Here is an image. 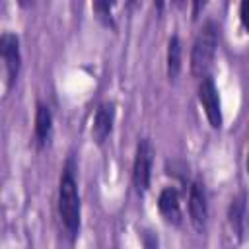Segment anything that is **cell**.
Returning a JSON list of instances; mask_svg holds the SVG:
<instances>
[{"label":"cell","instance_id":"7c38bea8","mask_svg":"<svg viewBox=\"0 0 249 249\" xmlns=\"http://www.w3.org/2000/svg\"><path fill=\"white\" fill-rule=\"evenodd\" d=\"M93 10L99 14V18H101L107 25H111V27H113V19H111V6H109L107 2H95V4H93Z\"/></svg>","mask_w":249,"mask_h":249},{"label":"cell","instance_id":"8992f818","mask_svg":"<svg viewBox=\"0 0 249 249\" xmlns=\"http://www.w3.org/2000/svg\"><path fill=\"white\" fill-rule=\"evenodd\" d=\"M189 218L196 231L204 230L206 218H208V204H206L204 189L198 181H195L189 189Z\"/></svg>","mask_w":249,"mask_h":249},{"label":"cell","instance_id":"52a82bcc","mask_svg":"<svg viewBox=\"0 0 249 249\" xmlns=\"http://www.w3.org/2000/svg\"><path fill=\"white\" fill-rule=\"evenodd\" d=\"M113 121H115V107L113 103L105 101L101 103L97 109H95V115H93V124H91V136L97 144H103L111 130H113Z\"/></svg>","mask_w":249,"mask_h":249},{"label":"cell","instance_id":"3957f363","mask_svg":"<svg viewBox=\"0 0 249 249\" xmlns=\"http://www.w3.org/2000/svg\"><path fill=\"white\" fill-rule=\"evenodd\" d=\"M21 54H19V39L16 33H2L0 35V82L10 89L19 74Z\"/></svg>","mask_w":249,"mask_h":249},{"label":"cell","instance_id":"ba28073f","mask_svg":"<svg viewBox=\"0 0 249 249\" xmlns=\"http://www.w3.org/2000/svg\"><path fill=\"white\" fill-rule=\"evenodd\" d=\"M158 210L161 214V218L171 224V226H179L181 224V204H179V195L173 187H165L160 193L158 198Z\"/></svg>","mask_w":249,"mask_h":249},{"label":"cell","instance_id":"30bf717a","mask_svg":"<svg viewBox=\"0 0 249 249\" xmlns=\"http://www.w3.org/2000/svg\"><path fill=\"white\" fill-rule=\"evenodd\" d=\"M181 70V41L177 35H173L167 43V76L169 80H175Z\"/></svg>","mask_w":249,"mask_h":249},{"label":"cell","instance_id":"277c9868","mask_svg":"<svg viewBox=\"0 0 249 249\" xmlns=\"http://www.w3.org/2000/svg\"><path fill=\"white\" fill-rule=\"evenodd\" d=\"M152 163H154V146L148 138H140L134 154V165H132V185L138 195H144L150 187Z\"/></svg>","mask_w":249,"mask_h":249},{"label":"cell","instance_id":"9c48e42d","mask_svg":"<svg viewBox=\"0 0 249 249\" xmlns=\"http://www.w3.org/2000/svg\"><path fill=\"white\" fill-rule=\"evenodd\" d=\"M53 134V113L49 109V105L45 103H37V111H35V142L39 148L47 146Z\"/></svg>","mask_w":249,"mask_h":249},{"label":"cell","instance_id":"7a4b0ae2","mask_svg":"<svg viewBox=\"0 0 249 249\" xmlns=\"http://www.w3.org/2000/svg\"><path fill=\"white\" fill-rule=\"evenodd\" d=\"M216 47H218V29L214 25V21H206L200 31L196 33V39L193 43V51H191V72L196 78H204L208 76V70L212 66L214 54H216Z\"/></svg>","mask_w":249,"mask_h":249},{"label":"cell","instance_id":"8fae6325","mask_svg":"<svg viewBox=\"0 0 249 249\" xmlns=\"http://www.w3.org/2000/svg\"><path fill=\"white\" fill-rule=\"evenodd\" d=\"M243 216H245V196L239 195L237 198L231 200V206H230V224L239 237L243 231Z\"/></svg>","mask_w":249,"mask_h":249},{"label":"cell","instance_id":"5b68a950","mask_svg":"<svg viewBox=\"0 0 249 249\" xmlns=\"http://www.w3.org/2000/svg\"><path fill=\"white\" fill-rule=\"evenodd\" d=\"M198 101L206 113V119L212 128L222 126V109H220V95L216 89V84L210 76H204L198 84Z\"/></svg>","mask_w":249,"mask_h":249},{"label":"cell","instance_id":"6da1fadb","mask_svg":"<svg viewBox=\"0 0 249 249\" xmlns=\"http://www.w3.org/2000/svg\"><path fill=\"white\" fill-rule=\"evenodd\" d=\"M58 216L66 233L70 235V239H74L80 231V196L72 158H68L58 183Z\"/></svg>","mask_w":249,"mask_h":249}]
</instances>
